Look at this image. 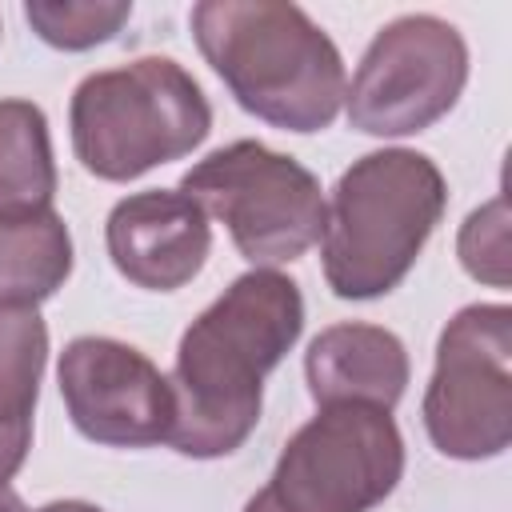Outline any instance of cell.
Listing matches in <instances>:
<instances>
[{"instance_id": "1", "label": "cell", "mask_w": 512, "mask_h": 512, "mask_svg": "<svg viewBox=\"0 0 512 512\" xmlns=\"http://www.w3.org/2000/svg\"><path fill=\"white\" fill-rule=\"evenodd\" d=\"M304 332L300 284L276 268L236 276L180 336L168 448L192 460L232 456L260 424L264 376Z\"/></svg>"}, {"instance_id": "2", "label": "cell", "mask_w": 512, "mask_h": 512, "mask_svg": "<svg viewBox=\"0 0 512 512\" xmlns=\"http://www.w3.org/2000/svg\"><path fill=\"white\" fill-rule=\"evenodd\" d=\"M192 36L232 100L284 132H324L344 108V60L332 36L284 0H200Z\"/></svg>"}, {"instance_id": "3", "label": "cell", "mask_w": 512, "mask_h": 512, "mask_svg": "<svg viewBox=\"0 0 512 512\" xmlns=\"http://www.w3.org/2000/svg\"><path fill=\"white\" fill-rule=\"evenodd\" d=\"M448 208V184L416 148H376L340 172L324 204L320 260L332 296L376 300L400 288Z\"/></svg>"}, {"instance_id": "4", "label": "cell", "mask_w": 512, "mask_h": 512, "mask_svg": "<svg viewBox=\"0 0 512 512\" xmlns=\"http://www.w3.org/2000/svg\"><path fill=\"white\" fill-rule=\"evenodd\" d=\"M68 128L84 172L128 184L196 152L212 132V104L184 64L140 56L84 76L68 104Z\"/></svg>"}, {"instance_id": "5", "label": "cell", "mask_w": 512, "mask_h": 512, "mask_svg": "<svg viewBox=\"0 0 512 512\" xmlns=\"http://www.w3.org/2000/svg\"><path fill=\"white\" fill-rule=\"evenodd\" d=\"M180 192L228 228L252 268L300 260L324 236L316 172L260 140H232L208 152L180 176Z\"/></svg>"}, {"instance_id": "6", "label": "cell", "mask_w": 512, "mask_h": 512, "mask_svg": "<svg viewBox=\"0 0 512 512\" xmlns=\"http://www.w3.org/2000/svg\"><path fill=\"white\" fill-rule=\"evenodd\" d=\"M420 416L432 448L452 460H492L512 444L508 304H468L444 324Z\"/></svg>"}, {"instance_id": "7", "label": "cell", "mask_w": 512, "mask_h": 512, "mask_svg": "<svg viewBox=\"0 0 512 512\" xmlns=\"http://www.w3.org/2000/svg\"><path fill=\"white\" fill-rule=\"evenodd\" d=\"M468 84V44L432 12L388 20L344 88L348 124L364 136H416L444 120Z\"/></svg>"}, {"instance_id": "8", "label": "cell", "mask_w": 512, "mask_h": 512, "mask_svg": "<svg viewBox=\"0 0 512 512\" xmlns=\"http://www.w3.org/2000/svg\"><path fill=\"white\" fill-rule=\"evenodd\" d=\"M404 476V440L392 412L332 404L300 424L268 488L292 512H372Z\"/></svg>"}, {"instance_id": "9", "label": "cell", "mask_w": 512, "mask_h": 512, "mask_svg": "<svg viewBox=\"0 0 512 512\" xmlns=\"http://www.w3.org/2000/svg\"><path fill=\"white\" fill-rule=\"evenodd\" d=\"M60 396L76 432L104 448H152L172 428L168 376L132 344L76 336L56 364Z\"/></svg>"}, {"instance_id": "10", "label": "cell", "mask_w": 512, "mask_h": 512, "mask_svg": "<svg viewBox=\"0 0 512 512\" xmlns=\"http://www.w3.org/2000/svg\"><path fill=\"white\" fill-rule=\"evenodd\" d=\"M104 244L128 284L144 292H176L200 276L212 252V224L180 188H148L112 204Z\"/></svg>"}, {"instance_id": "11", "label": "cell", "mask_w": 512, "mask_h": 512, "mask_svg": "<svg viewBox=\"0 0 512 512\" xmlns=\"http://www.w3.org/2000/svg\"><path fill=\"white\" fill-rule=\"evenodd\" d=\"M412 364L396 332L364 320H340L312 336L304 352V380L320 408L368 404L392 412L408 388Z\"/></svg>"}, {"instance_id": "12", "label": "cell", "mask_w": 512, "mask_h": 512, "mask_svg": "<svg viewBox=\"0 0 512 512\" xmlns=\"http://www.w3.org/2000/svg\"><path fill=\"white\" fill-rule=\"evenodd\" d=\"M72 276V232L52 208L0 216V304L36 308Z\"/></svg>"}, {"instance_id": "13", "label": "cell", "mask_w": 512, "mask_h": 512, "mask_svg": "<svg viewBox=\"0 0 512 512\" xmlns=\"http://www.w3.org/2000/svg\"><path fill=\"white\" fill-rule=\"evenodd\" d=\"M56 160L48 116L40 104L0 100V216H28L52 208Z\"/></svg>"}, {"instance_id": "14", "label": "cell", "mask_w": 512, "mask_h": 512, "mask_svg": "<svg viewBox=\"0 0 512 512\" xmlns=\"http://www.w3.org/2000/svg\"><path fill=\"white\" fill-rule=\"evenodd\" d=\"M48 364V324L36 308L0 304V420L32 424Z\"/></svg>"}, {"instance_id": "15", "label": "cell", "mask_w": 512, "mask_h": 512, "mask_svg": "<svg viewBox=\"0 0 512 512\" xmlns=\"http://www.w3.org/2000/svg\"><path fill=\"white\" fill-rule=\"evenodd\" d=\"M132 16L128 0H28L24 20L28 28L60 48V52H88L108 44Z\"/></svg>"}, {"instance_id": "16", "label": "cell", "mask_w": 512, "mask_h": 512, "mask_svg": "<svg viewBox=\"0 0 512 512\" xmlns=\"http://www.w3.org/2000/svg\"><path fill=\"white\" fill-rule=\"evenodd\" d=\"M456 252H460V264L472 280H484L492 288H508V204H504V196L468 212L460 240H456Z\"/></svg>"}, {"instance_id": "17", "label": "cell", "mask_w": 512, "mask_h": 512, "mask_svg": "<svg viewBox=\"0 0 512 512\" xmlns=\"http://www.w3.org/2000/svg\"><path fill=\"white\" fill-rule=\"evenodd\" d=\"M28 448H32V424L0 420V488L24 468Z\"/></svg>"}, {"instance_id": "18", "label": "cell", "mask_w": 512, "mask_h": 512, "mask_svg": "<svg viewBox=\"0 0 512 512\" xmlns=\"http://www.w3.org/2000/svg\"><path fill=\"white\" fill-rule=\"evenodd\" d=\"M244 512H292V508H288V504H284V500H280V496H276V492L264 484V488H260V492H256V496L244 504Z\"/></svg>"}, {"instance_id": "19", "label": "cell", "mask_w": 512, "mask_h": 512, "mask_svg": "<svg viewBox=\"0 0 512 512\" xmlns=\"http://www.w3.org/2000/svg\"><path fill=\"white\" fill-rule=\"evenodd\" d=\"M36 512H104V508L100 504H88V500H52V504H44Z\"/></svg>"}, {"instance_id": "20", "label": "cell", "mask_w": 512, "mask_h": 512, "mask_svg": "<svg viewBox=\"0 0 512 512\" xmlns=\"http://www.w3.org/2000/svg\"><path fill=\"white\" fill-rule=\"evenodd\" d=\"M0 512H24V500H20V496H16L8 484L0 488Z\"/></svg>"}]
</instances>
